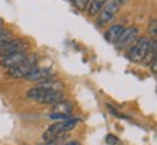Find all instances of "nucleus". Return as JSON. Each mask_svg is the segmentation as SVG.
Masks as SVG:
<instances>
[{"mask_svg": "<svg viewBox=\"0 0 157 145\" xmlns=\"http://www.w3.org/2000/svg\"><path fill=\"white\" fill-rule=\"evenodd\" d=\"M124 25H112L111 28L108 29L106 32H105V39H106L109 44H115L118 41V38L121 36V34L124 32Z\"/></svg>", "mask_w": 157, "mask_h": 145, "instance_id": "1a4fd4ad", "label": "nucleus"}, {"mask_svg": "<svg viewBox=\"0 0 157 145\" xmlns=\"http://www.w3.org/2000/svg\"><path fill=\"white\" fill-rule=\"evenodd\" d=\"M52 113H63V115H70V113H71V105H70V103H64V102L56 103V106H54V112H52Z\"/></svg>", "mask_w": 157, "mask_h": 145, "instance_id": "f8f14e48", "label": "nucleus"}, {"mask_svg": "<svg viewBox=\"0 0 157 145\" xmlns=\"http://www.w3.org/2000/svg\"><path fill=\"white\" fill-rule=\"evenodd\" d=\"M28 50V42L22 41V39H10L7 41L5 48L2 50L0 55H9V54H15V52H25Z\"/></svg>", "mask_w": 157, "mask_h": 145, "instance_id": "39448f33", "label": "nucleus"}, {"mask_svg": "<svg viewBox=\"0 0 157 145\" xmlns=\"http://www.w3.org/2000/svg\"><path fill=\"white\" fill-rule=\"evenodd\" d=\"M26 52H15V54H9V55H3L0 58V65L3 68H10V67H15L17 64L26 58Z\"/></svg>", "mask_w": 157, "mask_h": 145, "instance_id": "6e6552de", "label": "nucleus"}, {"mask_svg": "<svg viewBox=\"0 0 157 145\" xmlns=\"http://www.w3.org/2000/svg\"><path fill=\"white\" fill-rule=\"evenodd\" d=\"M2 26H3V20L0 19V29H2Z\"/></svg>", "mask_w": 157, "mask_h": 145, "instance_id": "6ab92c4d", "label": "nucleus"}, {"mask_svg": "<svg viewBox=\"0 0 157 145\" xmlns=\"http://www.w3.org/2000/svg\"><path fill=\"white\" fill-rule=\"evenodd\" d=\"M106 144L108 145H118L119 144V139H118L115 135H108L106 136Z\"/></svg>", "mask_w": 157, "mask_h": 145, "instance_id": "f3484780", "label": "nucleus"}, {"mask_svg": "<svg viewBox=\"0 0 157 145\" xmlns=\"http://www.w3.org/2000/svg\"><path fill=\"white\" fill-rule=\"evenodd\" d=\"M150 41H151V39L148 38V36H141V38L137 39V41H135V44L132 45V46H129V48H128L127 55H128L129 60H131L132 62L144 61L147 51H148Z\"/></svg>", "mask_w": 157, "mask_h": 145, "instance_id": "f257e3e1", "label": "nucleus"}, {"mask_svg": "<svg viewBox=\"0 0 157 145\" xmlns=\"http://www.w3.org/2000/svg\"><path fill=\"white\" fill-rule=\"evenodd\" d=\"M64 99H66V95L63 90L61 91H44L36 99V102L41 105H56L60 102H64Z\"/></svg>", "mask_w": 157, "mask_h": 145, "instance_id": "0eeeda50", "label": "nucleus"}, {"mask_svg": "<svg viewBox=\"0 0 157 145\" xmlns=\"http://www.w3.org/2000/svg\"><path fill=\"white\" fill-rule=\"evenodd\" d=\"M36 86L39 89H42L44 91H61L63 90V83H60V81H51V80L39 81Z\"/></svg>", "mask_w": 157, "mask_h": 145, "instance_id": "9d476101", "label": "nucleus"}, {"mask_svg": "<svg viewBox=\"0 0 157 145\" xmlns=\"http://www.w3.org/2000/svg\"><path fill=\"white\" fill-rule=\"evenodd\" d=\"M68 115H63V113H51L50 115V119H52V121H56V122H58V121H64V119H67Z\"/></svg>", "mask_w": 157, "mask_h": 145, "instance_id": "dca6fc26", "label": "nucleus"}, {"mask_svg": "<svg viewBox=\"0 0 157 145\" xmlns=\"http://www.w3.org/2000/svg\"><path fill=\"white\" fill-rule=\"evenodd\" d=\"M38 64V57L36 55H28L21 64H17L15 67L7 68V76L12 78H25L32 68Z\"/></svg>", "mask_w": 157, "mask_h": 145, "instance_id": "f03ea898", "label": "nucleus"}, {"mask_svg": "<svg viewBox=\"0 0 157 145\" xmlns=\"http://www.w3.org/2000/svg\"><path fill=\"white\" fill-rule=\"evenodd\" d=\"M52 74L54 72L51 71L50 68H44V67H38V65H35L31 71L26 74V80L29 81H44V80H50L52 77Z\"/></svg>", "mask_w": 157, "mask_h": 145, "instance_id": "423d86ee", "label": "nucleus"}, {"mask_svg": "<svg viewBox=\"0 0 157 145\" xmlns=\"http://www.w3.org/2000/svg\"><path fill=\"white\" fill-rule=\"evenodd\" d=\"M148 31H150L151 39H156V38H157V20H156V19H151V20H150V25H148Z\"/></svg>", "mask_w": 157, "mask_h": 145, "instance_id": "4468645a", "label": "nucleus"}, {"mask_svg": "<svg viewBox=\"0 0 157 145\" xmlns=\"http://www.w3.org/2000/svg\"><path fill=\"white\" fill-rule=\"evenodd\" d=\"M63 145H80V142H78V141H70V142H67V144H63Z\"/></svg>", "mask_w": 157, "mask_h": 145, "instance_id": "a211bd4d", "label": "nucleus"}, {"mask_svg": "<svg viewBox=\"0 0 157 145\" xmlns=\"http://www.w3.org/2000/svg\"><path fill=\"white\" fill-rule=\"evenodd\" d=\"M121 5H122L121 0H106L103 7L99 12V23L111 22L113 17H115V15L118 13Z\"/></svg>", "mask_w": 157, "mask_h": 145, "instance_id": "7ed1b4c3", "label": "nucleus"}, {"mask_svg": "<svg viewBox=\"0 0 157 145\" xmlns=\"http://www.w3.org/2000/svg\"><path fill=\"white\" fill-rule=\"evenodd\" d=\"M105 2H106V0H89L87 7H86L89 16H96V15H99V12H101V9L103 7Z\"/></svg>", "mask_w": 157, "mask_h": 145, "instance_id": "9b49d317", "label": "nucleus"}, {"mask_svg": "<svg viewBox=\"0 0 157 145\" xmlns=\"http://www.w3.org/2000/svg\"><path fill=\"white\" fill-rule=\"evenodd\" d=\"M71 2H73V5L77 7L78 10H84L87 7V3H89V0H71Z\"/></svg>", "mask_w": 157, "mask_h": 145, "instance_id": "2eb2a0df", "label": "nucleus"}, {"mask_svg": "<svg viewBox=\"0 0 157 145\" xmlns=\"http://www.w3.org/2000/svg\"><path fill=\"white\" fill-rule=\"evenodd\" d=\"M138 34H140V29L137 28V26H129V28L124 29V32L121 34V36H119L118 41L115 42L117 48H119V50H125V48H128L129 45L137 39Z\"/></svg>", "mask_w": 157, "mask_h": 145, "instance_id": "20e7f679", "label": "nucleus"}, {"mask_svg": "<svg viewBox=\"0 0 157 145\" xmlns=\"http://www.w3.org/2000/svg\"><path fill=\"white\" fill-rule=\"evenodd\" d=\"M13 39V34H12L9 29H0V42H3V41H10Z\"/></svg>", "mask_w": 157, "mask_h": 145, "instance_id": "ddd939ff", "label": "nucleus"}]
</instances>
